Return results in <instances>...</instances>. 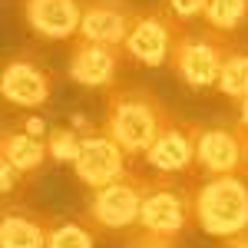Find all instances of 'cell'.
<instances>
[{
    "instance_id": "obj_16",
    "label": "cell",
    "mask_w": 248,
    "mask_h": 248,
    "mask_svg": "<svg viewBox=\"0 0 248 248\" xmlns=\"http://www.w3.org/2000/svg\"><path fill=\"white\" fill-rule=\"evenodd\" d=\"M218 93L232 99V103H245L248 99V50L242 46H235L225 60V66H222V77H218V86H215Z\"/></svg>"
},
{
    "instance_id": "obj_1",
    "label": "cell",
    "mask_w": 248,
    "mask_h": 248,
    "mask_svg": "<svg viewBox=\"0 0 248 248\" xmlns=\"http://www.w3.org/2000/svg\"><path fill=\"white\" fill-rule=\"evenodd\" d=\"M169 116L172 113L162 106V99H155L153 90H146V86H119V90H113L106 96L99 129L113 142H119L129 159H136V155L149 153V146L155 142V136L162 133Z\"/></svg>"
},
{
    "instance_id": "obj_11",
    "label": "cell",
    "mask_w": 248,
    "mask_h": 248,
    "mask_svg": "<svg viewBox=\"0 0 248 248\" xmlns=\"http://www.w3.org/2000/svg\"><path fill=\"white\" fill-rule=\"evenodd\" d=\"M53 93V77L30 53H17L0 70V96L17 109H40Z\"/></svg>"
},
{
    "instance_id": "obj_21",
    "label": "cell",
    "mask_w": 248,
    "mask_h": 248,
    "mask_svg": "<svg viewBox=\"0 0 248 248\" xmlns=\"http://www.w3.org/2000/svg\"><path fill=\"white\" fill-rule=\"evenodd\" d=\"M126 248H175V242L159 238V235H149V232H142V229H136L133 235H129Z\"/></svg>"
},
{
    "instance_id": "obj_3",
    "label": "cell",
    "mask_w": 248,
    "mask_h": 248,
    "mask_svg": "<svg viewBox=\"0 0 248 248\" xmlns=\"http://www.w3.org/2000/svg\"><path fill=\"white\" fill-rule=\"evenodd\" d=\"M192 225H195V195H192V186H182L172 175H149L146 179V195H142L139 229L175 242Z\"/></svg>"
},
{
    "instance_id": "obj_12",
    "label": "cell",
    "mask_w": 248,
    "mask_h": 248,
    "mask_svg": "<svg viewBox=\"0 0 248 248\" xmlns=\"http://www.w3.org/2000/svg\"><path fill=\"white\" fill-rule=\"evenodd\" d=\"M136 17H139V7H133L129 0H86L79 40L126 46V40L136 27Z\"/></svg>"
},
{
    "instance_id": "obj_8",
    "label": "cell",
    "mask_w": 248,
    "mask_h": 248,
    "mask_svg": "<svg viewBox=\"0 0 248 248\" xmlns=\"http://www.w3.org/2000/svg\"><path fill=\"white\" fill-rule=\"evenodd\" d=\"M195 142H199V123L169 116L162 133L155 136L149 153L142 155L153 175H182L195 172Z\"/></svg>"
},
{
    "instance_id": "obj_9",
    "label": "cell",
    "mask_w": 248,
    "mask_h": 248,
    "mask_svg": "<svg viewBox=\"0 0 248 248\" xmlns=\"http://www.w3.org/2000/svg\"><path fill=\"white\" fill-rule=\"evenodd\" d=\"M73 172L77 179L86 186V189H103L116 179H123L129 169V155L126 149L113 142L103 129H90L83 136V146H79V155L73 162Z\"/></svg>"
},
{
    "instance_id": "obj_4",
    "label": "cell",
    "mask_w": 248,
    "mask_h": 248,
    "mask_svg": "<svg viewBox=\"0 0 248 248\" xmlns=\"http://www.w3.org/2000/svg\"><path fill=\"white\" fill-rule=\"evenodd\" d=\"M238 43L212 27H202V30H182V37L175 43V53H172V73L182 79L192 90H209V86H218V77H222V66L229 53Z\"/></svg>"
},
{
    "instance_id": "obj_2",
    "label": "cell",
    "mask_w": 248,
    "mask_h": 248,
    "mask_svg": "<svg viewBox=\"0 0 248 248\" xmlns=\"http://www.w3.org/2000/svg\"><path fill=\"white\" fill-rule=\"evenodd\" d=\"M195 229L232 242L248 235V175H202L195 186Z\"/></svg>"
},
{
    "instance_id": "obj_5",
    "label": "cell",
    "mask_w": 248,
    "mask_h": 248,
    "mask_svg": "<svg viewBox=\"0 0 248 248\" xmlns=\"http://www.w3.org/2000/svg\"><path fill=\"white\" fill-rule=\"evenodd\" d=\"M142 195H146V175L126 172L109 186L93 189L83 209V222L93 232H136L142 215Z\"/></svg>"
},
{
    "instance_id": "obj_10",
    "label": "cell",
    "mask_w": 248,
    "mask_h": 248,
    "mask_svg": "<svg viewBox=\"0 0 248 248\" xmlns=\"http://www.w3.org/2000/svg\"><path fill=\"white\" fill-rule=\"evenodd\" d=\"M126 50L123 46H106V43H90V40H73L70 57H66V77L86 86V90H103L113 86L123 66H126Z\"/></svg>"
},
{
    "instance_id": "obj_22",
    "label": "cell",
    "mask_w": 248,
    "mask_h": 248,
    "mask_svg": "<svg viewBox=\"0 0 248 248\" xmlns=\"http://www.w3.org/2000/svg\"><path fill=\"white\" fill-rule=\"evenodd\" d=\"M238 126H242V129H245V136H248V99L238 106Z\"/></svg>"
},
{
    "instance_id": "obj_18",
    "label": "cell",
    "mask_w": 248,
    "mask_h": 248,
    "mask_svg": "<svg viewBox=\"0 0 248 248\" xmlns=\"http://www.w3.org/2000/svg\"><path fill=\"white\" fill-rule=\"evenodd\" d=\"M46 248H96V232L83 218H53Z\"/></svg>"
},
{
    "instance_id": "obj_17",
    "label": "cell",
    "mask_w": 248,
    "mask_h": 248,
    "mask_svg": "<svg viewBox=\"0 0 248 248\" xmlns=\"http://www.w3.org/2000/svg\"><path fill=\"white\" fill-rule=\"evenodd\" d=\"M202 20H205V27L232 37L238 27L248 23V0H209Z\"/></svg>"
},
{
    "instance_id": "obj_19",
    "label": "cell",
    "mask_w": 248,
    "mask_h": 248,
    "mask_svg": "<svg viewBox=\"0 0 248 248\" xmlns=\"http://www.w3.org/2000/svg\"><path fill=\"white\" fill-rule=\"evenodd\" d=\"M79 146H83V136L77 129H70V126H53L46 133V149H50V159H57V162L73 166L79 155Z\"/></svg>"
},
{
    "instance_id": "obj_24",
    "label": "cell",
    "mask_w": 248,
    "mask_h": 248,
    "mask_svg": "<svg viewBox=\"0 0 248 248\" xmlns=\"http://www.w3.org/2000/svg\"><path fill=\"white\" fill-rule=\"evenodd\" d=\"M245 175H248V146H245Z\"/></svg>"
},
{
    "instance_id": "obj_20",
    "label": "cell",
    "mask_w": 248,
    "mask_h": 248,
    "mask_svg": "<svg viewBox=\"0 0 248 248\" xmlns=\"http://www.w3.org/2000/svg\"><path fill=\"white\" fill-rule=\"evenodd\" d=\"M166 14L179 20V23H189V20H199L205 17V7H209V0H162L159 3Z\"/></svg>"
},
{
    "instance_id": "obj_15",
    "label": "cell",
    "mask_w": 248,
    "mask_h": 248,
    "mask_svg": "<svg viewBox=\"0 0 248 248\" xmlns=\"http://www.w3.org/2000/svg\"><path fill=\"white\" fill-rule=\"evenodd\" d=\"M53 218L27 209L20 202H3L0 215V248H46Z\"/></svg>"
},
{
    "instance_id": "obj_13",
    "label": "cell",
    "mask_w": 248,
    "mask_h": 248,
    "mask_svg": "<svg viewBox=\"0 0 248 248\" xmlns=\"http://www.w3.org/2000/svg\"><path fill=\"white\" fill-rule=\"evenodd\" d=\"M86 0H20L23 23L40 40H73L79 37Z\"/></svg>"
},
{
    "instance_id": "obj_23",
    "label": "cell",
    "mask_w": 248,
    "mask_h": 248,
    "mask_svg": "<svg viewBox=\"0 0 248 248\" xmlns=\"http://www.w3.org/2000/svg\"><path fill=\"white\" fill-rule=\"evenodd\" d=\"M222 248H248V235H242V238H232V242H222Z\"/></svg>"
},
{
    "instance_id": "obj_6",
    "label": "cell",
    "mask_w": 248,
    "mask_h": 248,
    "mask_svg": "<svg viewBox=\"0 0 248 248\" xmlns=\"http://www.w3.org/2000/svg\"><path fill=\"white\" fill-rule=\"evenodd\" d=\"M186 23L166 14L162 7H153V10H139L136 17V27L129 40H126V57L142 63V66H169L172 53H175V43L182 37Z\"/></svg>"
},
{
    "instance_id": "obj_7",
    "label": "cell",
    "mask_w": 248,
    "mask_h": 248,
    "mask_svg": "<svg viewBox=\"0 0 248 248\" xmlns=\"http://www.w3.org/2000/svg\"><path fill=\"white\" fill-rule=\"evenodd\" d=\"M245 146L248 136L235 123H209L199 126L195 142V172L199 175H242L245 172Z\"/></svg>"
},
{
    "instance_id": "obj_14",
    "label": "cell",
    "mask_w": 248,
    "mask_h": 248,
    "mask_svg": "<svg viewBox=\"0 0 248 248\" xmlns=\"http://www.w3.org/2000/svg\"><path fill=\"white\" fill-rule=\"evenodd\" d=\"M46 133L50 129H43V123H37V119H27L20 126H7L0 133V159L10 162L20 175L33 179L50 159Z\"/></svg>"
}]
</instances>
